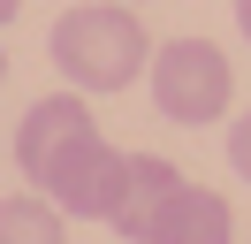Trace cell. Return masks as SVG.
<instances>
[{
  "mask_svg": "<svg viewBox=\"0 0 251 244\" xmlns=\"http://www.w3.org/2000/svg\"><path fill=\"white\" fill-rule=\"evenodd\" d=\"M46 54H53V69H61L76 92H122L137 69H152V38H145V23H137L129 8H114V0H84V8H69L61 23H53Z\"/></svg>",
  "mask_w": 251,
  "mask_h": 244,
  "instance_id": "obj_3",
  "label": "cell"
},
{
  "mask_svg": "<svg viewBox=\"0 0 251 244\" xmlns=\"http://www.w3.org/2000/svg\"><path fill=\"white\" fill-rule=\"evenodd\" d=\"M152 107L168 122H221L228 115V54L213 38H168L152 54Z\"/></svg>",
  "mask_w": 251,
  "mask_h": 244,
  "instance_id": "obj_4",
  "label": "cell"
},
{
  "mask_svg": "<svg viewBox=\"0 0 251 244\" xmlns=\"http://www.w3.org/2000/svg\"><path fill=\"white\" fill-rule=\"evenodd\" d=\"M228 168L251 183V115H236V130H228Z\"/></svg>",
  "mask_w": 251,
  "mask_h": 244,
  "instance_id": "obj_6",
  "label": "cell"
},
{
  "mask_svg": "<svg viewBox=\"0 0 251 244\" xmlns=\"http://www.w3.org/2000/svg\"><path fill=\"white\" fill-rule=\"evenodd\" d=\"M16 8H23V0H0V23H8V15H16Z\"/></svg>",
  "mask_w": 251,
  "mask_h": 244,
  "instance_id": "obj_8",
  "label": "cell"
},
{
  "mask_svg": "<svg viewBox=\"0 0 251 244\" xmlns=\"http://www.w3.org/2000/svg\"><path fill=\"white\" fill-rule=\"evenodd\" d=\"M114 237L129 244H228V198L183 183L160 152H129V191L114 206Z\"/></svg>",
  "mask_w": 251,
  "mask_h": 244,
  "instance_id": "obj_2",
  "label": "cell"
},
{
  "mask_svg": "<svg viewBox=\"0 0 251 244\" xmlns=\"http://www.w3.org/2000/svg\"><path fill=\"white\" fill-rule=\"evenodd\" d=\"M16 168L38 183V198L69 214V221H114L129 191V152H114L99 137L92 107L84 99H38L31 115L16 122Z\"/></svg>",
  "mask_w": 251,
  "mask_h": 244,
  "instance_id": "obj_1",
  "label": "cell"
},
{
  "mask_svg": "<svg viewBox=\"0 0 251 244\" xmlns=\"http://www.w3.org/2000/svg\"><path fill=\"white\" fill-rule=\"evenodd\" d=\"M236 30H244V38H251V0H236Z\"/></svg>",
  "mask_w": 251,
  "mask_h": 244,
  "instance_id": "obj_7",
  "label": "cell"
},
{
  "mask_svg": "<svg viewBox=\"0 0 251 244\" xmlns=\"http://www.w3.org/2000/svg\"><path fill=\"white\" fill-rule=\"evenodd\" d=\"M69 214L53 206V198L38 191H16V198H0V244H69Z\"/></svg>",
  "mask_w": 251,
  "mask_h": 244,
  "instance_id": "obj_5",
  "label": "cell"
},
{
  "mask_svg": "<svg viewBox=\"0 0 251 244\" xmlns=\"http://www.w3.org/2000/svg\"><path fill=\"white\" fill-rule=\"evenodd\" d=\"M0 76H8V54H0Z\"/></svg>",
  "mask_w": 251,
  "mask_h": 244,
  "instance_id": "obj_9",
  "label": "cell"
}]
</instances>
